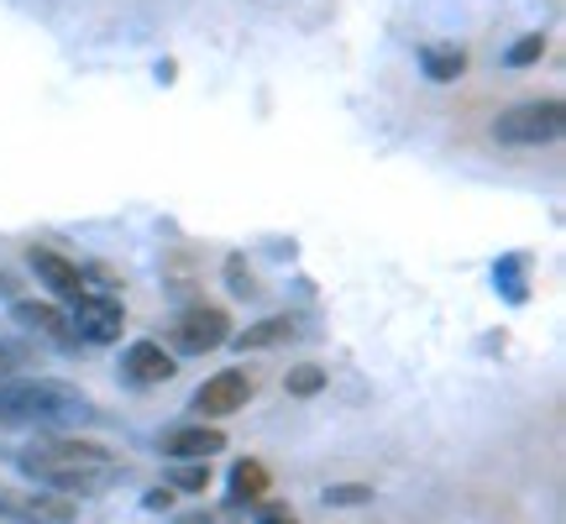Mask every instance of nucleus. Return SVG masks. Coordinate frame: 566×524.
<instances>
[{
    "label": "nucleus",
    "mask_w": 566,
    "mask_h": 524,
    "mask_svg": "<svg viewBox=\"0 0 566 524\" xmlns=\"http://www.w3.org/2000/svg\"><path fill=\"white\" fill-rule=\"evenodd\" d=\"M17 457V467L32 478V483L53 488V493H95V488H105L111 478H116V467H111V451L95 441H38L27 446V451H11Z\"/></svg>",
    "instance_id": "f257e3e1"
},
{
    "label": "nucleus",
    "mask_w": 566,
    "mask_h": 524,
    "mask_svg": "<svg viewBox=\"0 0 566 524\" xmlns=\"http://www.w3.org/2000/svg\"><path fill=\"white\" fill-rule=\"evenodd\" d=\"M84 415H90V399L69 384H53V378L0 384V425H63L84 420Z\"/></svg>",
    "instance_id": "f03ea898"
},
{
    "label": "nucleus",
    "mask_w": 566,
    "mask_h": 524,
    "mask_svg": "<svg viewBox=\"0 0 566 524\" xmlns=\"http://www.w3.org/2000/svg\"><path fill=\"white\" fill-rule=\"evenodd\" d=\"M566 126V111L562 101H530V105H514L493 122V137L504 147H546V142L562 137Z\"/></svg>",
    "instance_id": "7ed1b4c3"
},
{
    "label": "nucleus",
    "mask_w": 566,
    "mask_h": 524,
    "mask_svg": "<svg viewBox=\"0 0 566 524\" xmlns=\"http://www.w3.org/2000/svg\"><path fill=\"white\" fill-rule=\"evenodd\" d=\"M168 342H174V352L205 357V352L231 342V321H226V310H216V304H195V310H184L179 321H174Z\"/></svg>",
    "instance_id": "20e7f679"
},
{
    "label": "nucleus",
    "mask_w": 566,
    "mask_h": 524,
    "mask_svg": "<svg viewBox=\"0 0 566 524\" xmlns=\"http://www.w3.org/2000/svg\"><path fill=\"white\" fill-rule=\"evenodd\" d=\"M258 394V384H252V373H242V367H226V373H216V378H205L200 388H195V415H205V420H216V415H237L247 399Z\"/></svg>",
    "instance_id": "39448f33"
},
{
    "label": "nucleus",
    "mask_w": 566,
    "mask_h": 524,
    "mask_svg": "<svg viewBox=\"0 0 566 524\" xmlns=\"http://www.w3.org/2000/svg\"><path fill=\"white\" fill-rule=\"evenodd\" d=\"M74 331H80L84 342H95V346H105V342H116L122 336V325H126V315H122V304L111 300V294H84V300H74Z\"/></svg>",
    "instance_id": "423d86ee"
},
{
    "label": "nucleus",
    "mask_w": 566,
    "mask_h": 524,
    "mask_svg": "<svg viewBox=\"0 0 566 524\" xmlns=\"http://www.w3.org/2000/svg\"><path fill=\"white\" fill-rule=\"evenodd\" d=\"M0 514L21 524H69L74 520V499L69 493H0Z\"/></svg>",
    "instance_id": "0eeeda50"
},
{
    "label": "nucleus",
    "mask_w": 566,
    "mask_h": 524,
    "mask_svg": "<svg viewBox=\"0 0 566 524\" xmlns=\"http://www.w3.org/2000/svg\"><path fill=\"white\" fill-rule=\"evenodd\" d=\"M158 451L168 457V462H205V457H216V451H226V430H216V425H179V430H168L158 441Z\"/></svg>",
    "instance_id": "6e6552de"
},
{
    "label": "nucleus",
    "mask_w": 566,
    "mask_h": 524,
    "mask_svg": "<svg viewBox=\"0 0 566 524\" xmlns=\"http://www.w3.org/2000/svg\"><path fill=\"white\" fill-rule=\"evenodd\" d=\"M32 273H38L42 289H53L63 304H74V300H84V294H90V279H84L69 258H59L53 247H32Z\"/></svg>",
    "instance_id": "1a4fd4ad"
},
{
    "label": "nucleus",
    "mask_w": 566,
    "mask_h": 524,
    "mask_svg": "<svg viewBox=\"0 0 566 524\" xmlns=\"http://www.w3.org/2000/svg\"><path fill=\"white\" fill-rule=\"evenodd\" d=\"M122 373L137 388H158V384H168V378H174V357H168L158 342H137V346H126Z\"/></svg>",
    "instance_id": "9d476101"
},
{
    "label": "nucleus",
    "mask_w": 566,
    "mask_h": 524,
    "mask_svg": "<svg viewBox=\"0 0 566 524\" xmlns=\"http://www.w3.org/2000/svg\"><path fill=\"white\" fill-rule=\"evenodd\" d=\"M11 321L21 325V331H32V336H53V342H63L74 325H69V315H63L59 304H38V300H21L11 304Z\"/></svg>",
    "instance_id": "9b49d317"
},
{
    "label": "nucleus",
    "mask_w": 566,
    "mask_h": 524,
    "mask_svg": "<svg viewBox=\"0 0 566 524\" xmlns=\"http://www.w3.org/2000/svg\"><path fill=\"white\" fill-rule=\"evenodd\" d=\"M263 493H268V467L263 462L231 467V499H237V504H263Z\"/></svg>",
    "instance_id": "f8f14e48"
},
{
    "label": "nucleus",
    "mask_w": 566,
    "mask_h": 524,
    "mask_svg": "<svg viewBox=\"0 0 566 524\" xmlns=\"http://www.w3.org/2000/svg\"><path fill=\"white\" fill-rule=\"evenodd\" d=\"M420 63H424V80L430 84H451L467 69V53L462 48H424Z\"/></svg>",
    "instance_id": "ddd939ff"
},
{
    "label": "nucleus",
    "mask_w": 566,
    "mask_h": 524,
    "mask_svg": "<svg viewBox=\"0 0 566 524\" xmlns=\"http://www.w3.org/2000/svg\"><path fill=\"white\" fill-rule=\"evenodd\" d=\"M289 336H294V325L283 321V315H273V321H258L252 331H242L237 346H242V352H258V346H279V342H289Z\"/></svg>",
    "instance_id": "4468645a"
},
{
    "label": "nucleus",
    "mask_w": 566,
    "mask_h": 524,
    "mask_svg": "<svg viewBox=\"0 0 566 524\" xmlns=\"http://www.w3.org/2000/svg\"><path fill=\"white\" fill-rule=\"evenodd\" d=\"M283 384H289V394H294V399H315V394L325 388V373H321V367H294Z\"/></svg>",
    "instance_id": "2eb2a0df"
},
{
    "label": "nucleus",
    "mask_w": 566,
    "mask_h": 524,
    "mask_svg": "<svg viewBox=\"0 0 566 524\" xmlns=\"http://www.w3.org/2000/svg\"><path fill=\"white\" fill-rule=\"evenodd\" d=\"M174 488H184V493H205V483H210V467L205 462H184L174 467V478H168Z\"/></svg>",
    "instance_id": "dca6fc26"
},
{
    "label": "nucleus",
    "mask_w": 566,
    "mask_h": 524,
    "mask_svg": "<svg viewBox=\"0 0 566 524\" xmlns=\"http://www.w3.org/2000/svg\"><path fill=\"white\" fill-rule=\"evenodd\" d=\"M541 53H546V38H535V32H530V38H520L514 48H509L504 63H509V69H525V63H535Z\"/></svg>",
    "instance_id": "f3484780"
},
{
    "label": "nucleus",
    "mask_w": 566,
    "mask_h": 524,
    "mask_svg": "<svg viewBox=\"0 0 566 524\" xmlns=\"http://www.w3.org/2000/svg\"><path fill=\"white\" fill-rule=\"evenodd\" d=\"M325 499H331V504H342V509H352V504H367V499H373V488L342 483V488H325Z\"/></svg>",
    "instance_id": "a211bd4d"
},
{
    "label": "nucleus",
    "mask_w": 566,
    "mask_h": 524,
    "mask_svg": "<svg viewBox=\"0 0 566 524\" xmlns=\"http://www.w3.org/2000/svg\"><path fill=\"white\" fill-rule=\"evenodd\" d=\"M258 524H300V514L289 504H258Z\"/></svg>",
    "instance_id": "6ab92c4d"
},
{
    "label": "nucleus",
    "mask_w": 566,
    "mask_h": 524,
    "mask_svg": "<svg viewBox=\"0 0 566 524\" xmlns=\"http://www.w3.org/2000/svg\"><path fill=\"white\" fill-rule=\"evenodd\" d=\"M174 504V493H168V488H153V493H147V509H168Z\"/></svg>",
    "instance_id": "aec40b11"
},
{
    "label": "nucleus",
    "mask_w": 566,
    "mask_h": 524,
    "mask_svg": "<svg viewBox=\"0 0 566 524\" xmlns=\"http://www.w3.org/2000/svg\"><path fill=\"white\" fill-rule=\"evenodd\" d=\"M6 367H11V352H6V346H0V373H6Z\"/></svg>",
    "instance_id": "412c9836"
}]
</instances>
